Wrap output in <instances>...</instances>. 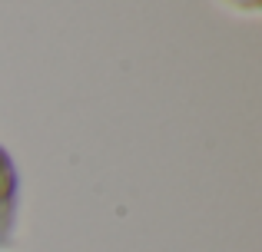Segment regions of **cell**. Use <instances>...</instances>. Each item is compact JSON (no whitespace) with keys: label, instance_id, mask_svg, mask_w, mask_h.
<instances>
[{"label":"cell","instance_id":"cell-1","mask_svg":"<svg viewBox=\"0 0 262 252\" xmlns=\"http://www.w3.org/2000/svg\"><path fill=\"white\" fill-rule=\"evenodd\" d=\"M13 193H17V173H13L10 156L0 149V246L10 236V222H13Z\"/></svg>","mask_w":262,"mask_h":252},{"label":"cell","instance_id":"cell-2","mask_svg":"<svg viewBox=\"0 0 262 252\" xmlns=\"http://www.w3.org/2000/svg\"><path fill=\"white\" fill-rule=\"evenodd\" d=\"M229 4H236V7H246V10H256V7L262 4V0H229Z\"/></svg>","mask_w":262,"mask_h":252}]
</instances>
